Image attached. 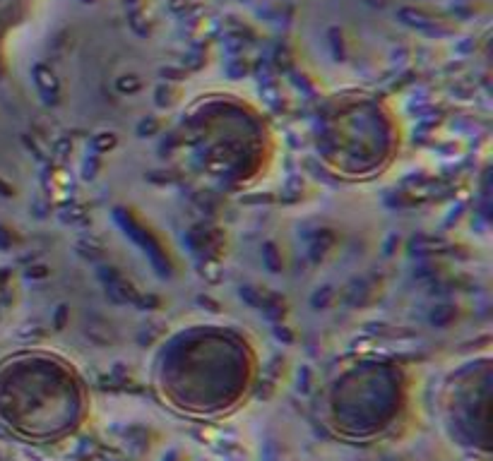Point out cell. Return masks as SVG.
<instances>
[{
    "label": "cell",
    "mask_w": 493,
    "mask_h": 461,
    "mask_svg": "<svg viewBox=\"0 0 493 461\" xmlns=\"http://www.w3.org/2000/svg\"><path fill=\"white\" fill-rule=\"evenodd\" d=\"M181 139L190 168L229 190L257 181L272 156L270 135L260 118L229 106H205L190 113Z\"/></svg>",
    "instance_id": "cell-3"
},
{
    "label": "cell",
    "mask_w": 493,
    "mask_h": 461,
    "mask_svg": "<svg viewBox=\"0 0 493 461\" xmlns=\"http://www.w3.org/2000/svg\"><path fill=\"white\" fill-rule=\"evenodd\" d=\"M87 411V387L75 365L51 351H27L0 368V420L32 442L75 432Z\"/></svg>",
    "instance_id": "cell-2"
},
{
    "label": "cell",
    "mask_w": 493,
    "mask_h": 461,
    "mask_svg": "<svg viewBox=\"0 0 493 461\" xmlns=\"http://www.w3.org/2000/svg\"><path fill=\"white\" fill-rule=\"evenodd\" d=\"M313 149L332 176L366 181L390 166L400 149V135L380 109L346 106L318 121Z\"/></svg>",
    "instance_id": "cell-4"
},
{
    "label": "cell",
    "mask_w": 493,
    "mask_h": 461,
    "mask_svg": "<svg viewBox=\"0 0 493 461\" xmlns=\"http://www.w3.org/2000/svg\"><path fill=\"white\" fill-rule=\"evenodd\" d=\"M255 368V348L241 331L224 324H188L156 346L152 382L181 413L220 415L245 401Z\"/></svg>",
    "instance_id": "cell-1"
}]
</instances>
